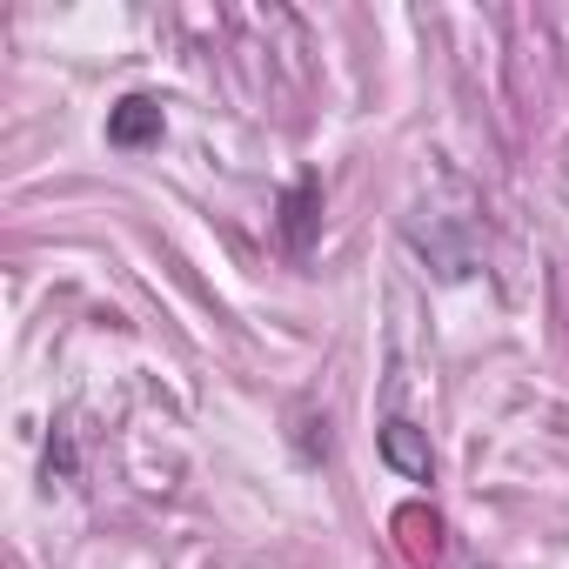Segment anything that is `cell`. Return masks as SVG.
Returning <instances> with one entry per match:
<instances>
[{"label":"cell","instance_id":"obj_1","mask_svg":"<svg viewBox=\"0 0 569 569\" xmlns=\"http://www.w3.org/2000/svg\"><path fill=\"white\" fill-rule=\"evenodd\" d=\"M161 101L154 94H121L114 108H108V141L114 148H154L161 141Z\"/></svg>","mask_w":569,"mask_h":569},{"label":"cell","instance_id":"obj_2","mask_svg":"<svg viewBox=\"0 0 569 569\" xmlns=\"http://www.w3.org/2000/svg\"><path fill=\"white\" fill-rule=\"evenodd\" d=\"M382 462L396 469V476H409V482H429L436 476V449H429V436L416 429V422H382Z\"/></svg>","mask_w":569,"mask_h":569},{"label":"cell","instance_id":"obj_3","mask_svg":"<svg viewBox=\"0 0 569 569\" xmlns=\"http://www.w3.org/2000/svg\"><path fill=\"white\" fill-rule=\"evenodd\" d=\"M316 208H322V181H316V174H309V181H296V188H289V201H281V241H289L296 254L309 248Z\"/></svg>","mask_w":569,"mask_h":569},{"label":"cell","instance_id":"obj_4","mask_svg":"<svg viewBox=\"0 0 569 569\" xmlns=\"http://www.w3.org/2000/svg\"><path fill=\"white\" fill-rule=\"evenodd\" d=\"M396 529H409V556H416V562H436V556H442V542H436V536H442V522H436V516L402 509V516H396Z\"/></svg>","mask_w":569,"mask_h":569}]
</instances>
